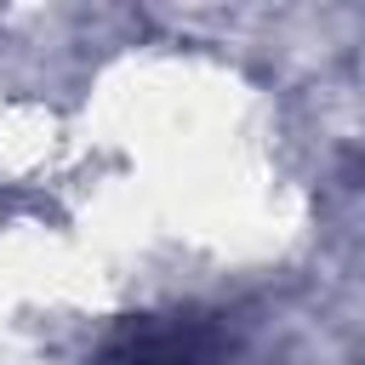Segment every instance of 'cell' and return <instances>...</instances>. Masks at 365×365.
Wrapping results in <instances>:
<instances>
[{
  "label": "cell",
  "mask_w": 365,
  "mask_h": 365,
  "mask_svg": "<svg viewBox=\"0 0 365 365\" xmlns=\"http://www.w3.org/2000/svg\"><path fill=\"white\" fill-rule=\"evenodd\" d=\"M205 336L194 325H154L131 342V365H205Z\"/></svg>",
  "instance_id": "6da1fadb"
}]
</instances>
